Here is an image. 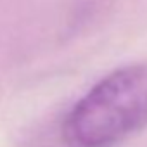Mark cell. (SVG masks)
Masks as SVG:
<instances>
[{
  "mask_svg": "<svg viewBox=\"0 0 147 147\" xmlns=\"http://www.w3.org/2000/svg\"><path fill=\"white\" fill-rule=\"evenodd\" d=\"M116 0H80L75 9V16L71 18V26H85L88 23H92L94 19H97L99 16H102L109 7H113V4Z\"/></svg>",
  "mask_w": 147,
  "mask_h": 147,
  "instance_id": "2",
  "label": "cell"
},
{
  "mask_svg": "<svg viewBox=\"0 0 147 147\" xmlns=\"http://www.w3.org/2000/svg\"><path fill=\"white\" fill-rule=\"evenodd\" d=\"M147 126V64L123 66L97 82L64 119L69 147H114Z\"/></svg>",
  "mask_w": 147,
  "mask_h": 147,
  "instance_id": "1",
  "label": "cell"
}]
</instances>
